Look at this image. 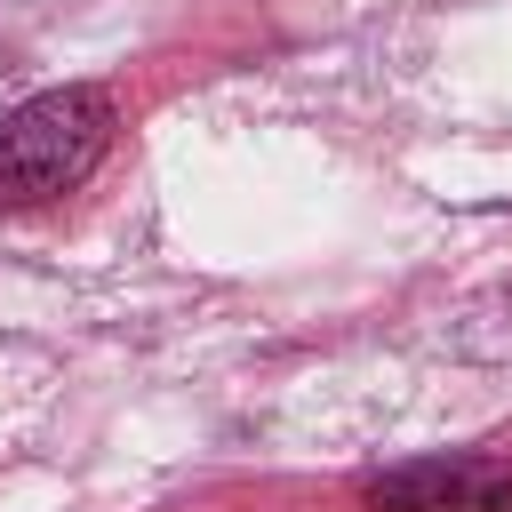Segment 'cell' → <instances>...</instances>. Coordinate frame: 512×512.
<instances>
[{
  "label": "cell",
  "instance_id": "7a4b0ae2",
  "mask_svg": "<svg viewBox=\"0 0 512 512\" xmlns=\"http://www.w3.org/2000/svg\"><path fill=\"white\" fill-rule=\"evenodd\" d=\"M368 512H512V456H416L360 488Z\"/></svg>",
  "mask_w": 512,
  "mask_h": 512
},
{
  "label": "cell",
  "instance_id": "6da1fadb",
  "mask_svg": "<svg viewBox=\"0 0 512 512\" xmlns=\"http://www.w3.org/2000/svg\"><path fill=\"white\" fill-rule=\"evenodd\" d=\"M112 96L96 80H64L24 96L16 112H0V208H40L56 192H72L104 152H112Z\"/></svg>",
  "mask_w": 512,
  "mask_h": 512
}]
</instances>
